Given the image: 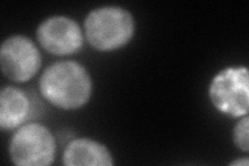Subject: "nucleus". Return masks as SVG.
Masks as SVG:
<instances>
[{
  "instance_id": "obj_1",
  "label": "nucleus",
  "mask_w": 249,
  "mask_h": 166,
  "mask_svg": "<svg viewBox=\"0 0 249 166\" xmlns=\"http://www.w3.org/2000/svg\"><path fill=\"white\" fill-rule=\"evenodd\" d=\"M40 92L52 105L65 110H74L89 102L92 83L82 65L74 60L54 62L41 76Z\"/></svg>"
},
{
  "instance_id": "obj_2",
  "label": "nucleus",
  "mask_w": 249,
  "mask_h": 166,
  "mask_svg": "<svg viewBox=\"0 0 249 166\" xmlns=\"http://www.w3.org/2000/svg\"><path fill=\"white\" fill-rule=\"evenodd\" d=\"M133 16L121 6H102L91 11L84 20V35L89 45L99 51H113L133 37Z\"/></svg>"
},
{
  "instance_id": "obj_3",
  "label": "nucleus",
  "mask_w": 249,
  "mask_h": 166,
  "mask_svg": "<svg viewBox=\"0 0 249 166\" xmlns=\"http://www.w3.org/2000/svg\"><path fill=\"white\" fill-rule=\"evenodd\" d=\"M55 140L45 126L30 123L16 132L10 144V157L18 166H47L55 159Z\"/></svg>"
},
{
  "instance_id": "obj_4",
  "label": "nucleus",
  "mask_w": 249,
  "mask_h": 166,
  "mask_svg": "<svg viewBox=\"0 0 249 166\" xmlns=\"http://www.w3.org/2000/svg\"><path fill=\"white\" fill-rule=\"evenodd\" d=\"M209 96L214 107L231 117H242L249 111V79L245 67L228 68L211 82Z\"/></svg>"
},
{
  "instance_id": "obj_5",
  "label": "nucleus",
  "mask_w": 249,
  "mask_h": 166,
  "mask_svg": "<svg viewBox=\"0 0 249 166\" xmlns=\"http://www.w3.org/2000/svg\"><path fill=\"white\" fill-rule=\"evenodd\" d=\"M0 65L3 75L10 80L26 82L38 72L42 57L30 38L24 36H13L1 45Z\"/></svg>"
},
{
  "instance_id": "obj_6",
  "label": "nucleus",
  "mask_w": 249,
  "mask_h": 166,
  "mask_svg": "<svg viewBox=\"0 0 249 166\" xmlns=\"http://www.w3.org/2000/svg\"><path fill=\"white\" fill-rule=\"evenodd\" d=\"M36 38L47 52L59 56L74 54L83 45L80 26L65 16H54L42 22L36 30Z\"/></svg>"
},
{
  "instance_id": "obj_7",
  "label": "nucleus",
  "mask_w": 249,
  "mask_h": 166,
  "mask_svg": "<svg viewBox=\"0 0 249 166\" xmlns=\"http://www.w3.org/2000/svg\"><path fill=\"white\" fill-rule=\"evenodd\" d=\"M62 161L67 166H112L109 149L98 141L79 138L67 146Z\"/></svg>"
},
{
  "instance_id": "obj_8",
  "label": "nucleus",
  "mask_w": 249,
  "mask_h": 166,
  "mask_svg": "<svg viewBox=\"0 0 249 166\" xmlns=\"http://www.w3.org/2000/svg\"><path fill=\"white\" fill-rule=\"evenodd\" d=\"M30 102L26 93L13 86L0 92V128L10 131L18 128L29 115Z\"/></svg>"
},
{
  "instance_id": "obj_9",
  "label": "nucleus",
  "mask_w": 249,
  "mask_h": 166,
  "mask_svg": "<svg viewBox=\"0 0 249 166\" xmlns=\"http://www.w3.org/2000/svg\"><path fill=\"white\" fill-rule=\"evenodd\" d=\"M248 127L249 118L247 115L243 116L237 123L232 131V140L235 146L241 151L247 153L249 151V139H248Z\"/></svg>"
},
{
  "instance_id": "obj_10",
  "label": "nucleus",
  "mask_w": 249,
  "mask_h": 166,
  "mask_svg": "<svg viewBox=\"0 0 249 166\" xmlns=\"http://www.w3.org/2000/svg\"><path fill=\"white\" fill-rule=\"evenodd\" d=\"M230 165H231V166H248L249 165V160H248L247 157L239 158V159L231 162Z\"/></svg>"
}]
</instances>
